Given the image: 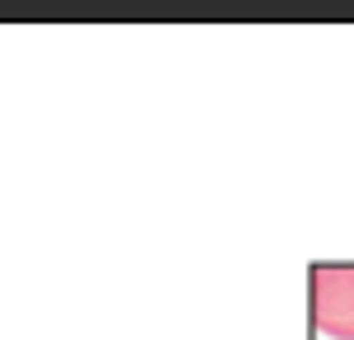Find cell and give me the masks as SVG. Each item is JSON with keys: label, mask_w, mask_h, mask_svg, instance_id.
<instances>
[{"label": "cell", "mask_w": 354, "mask_h": 340, "mask_svg": "<svg viewBox=\"0 0 354 340\" xmlns=\"http://www.w3.org/2000/svg\"><path fill=\"white\" fill-rule=\"evenodd\" d=\"M312 317L330 340H354V265L312 270Z\"/></svg>", "instance_id": "obj_1"}]
</instances>
